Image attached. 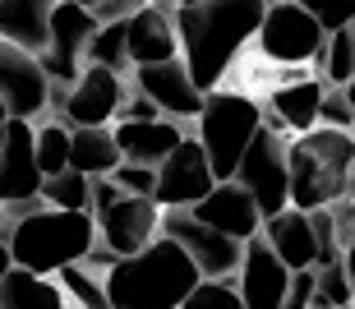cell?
<instances>
[{
  "label": "cell",
  "mask_w": 355,
  "mask_h": 309,
  "mask_svg": "<svg viewBox=\"0 0 355 309\" xmlns=\"http://www.w3.org/2000/svg\"><path fill=\"white\" fill-rule=\"evenodd\" d=\"M263 5L259 0H231V5H171L175 28V60L184 65L189 83L208 97L217 93L222 74L240 55V46L259 33Z\"/></svg>",
  "instance_id": "6da1fadb"
},
{
  "label": "cell",
  "mask_w": 355,
  "mask_h": 309,
  "mask_svg": "<svg viewBox=\"0 0 355 309\" xmlns=\"http://www.w3.org/2000/svg\"><path fill=\"white\" fill-rule=\"evenodd\" d=\"M14 213L19 217L5 231V249H10V263L19 272L55 277L60 268L83 263L97 245L88 213H55V208H42V203H28V208H14Z\"/></svg>",
  "instance_id": "7a4b0ae2"
},
{
  "label": "cell",
  "mask_w": 355,
  "mask_h": 309,
  "mask_svg": "<svg viewBox=\"0 0 355 309\" xmlns=\"http://www.w3.org/2000/svg\"><path fill=\"white\" fill-rule=\"evenodd\" d=\"M198 286V272L171 240H153L130 258H116L102 277L106 309H180Z\"/></svg>",
  "instance_id": "3957f363"
},
{
  "label": "cell",
  "mask_w": 355,
  "mask_h": 309,
  "mask_svg": "<svg viewBox=\"0 0 355 309\" xmlns=\"http://www.w3.org/2000/svg\"><path fill=\"white\" fill-rule=\"evenodd\" d=\"M355 143L337 130H309L295 143H286V208L318 213L351 199Z\"/></svg>",
  "instance_id": "277c9868"
},
{
  "label": "cell",
  "mask_w": 355,
  "mask_h": 309,
  "mask_svg": "<svg viewBox=\"0 0 355 309\" xmlns=\"http://www.w3.org/2000/svg\"><path fill=\"white\" fill-rule=\"evenodd\" d=\"M259 125H263V111H259V102H250V97L222 93V88L203 97L194 143L203 148V161H208V171H212L217 185H226V180L236 175L240 157L250 148V139L259 134Z\"/></svg>",
  "instance_id": "5b68a950"
},
{
  "label": "cell",
  "mask_w": 355,
  "mask_h": 309,
  "mask_svg": "<svg viewBox=\"0 0 355 309\" xmlns=\"http://www.w3.org/2000/svg\"><path fill=\"white\" fill-rule=\"evenodd\" d=\"M231 185H240L245 194H250L259 222L286 213V139L259 125V134L250 139V148H245V157H240Z\"/></svg>",
  "instance_id": "8992f818"
},
{
  "label": "cell",
  "mask_w": 355,
  "mask_h": 309,
  "mask_svg": "<svg viewBox=\"0 0 355 309\" xmlns=\"http://www.w3.org/2000/svg\"><path fill=\"white\" fill-rule=\"evenodd\" d=\"M157 236L162 240H171L184 258H189V268L198 272V282H231L240 268V249L245 245L226 240L217 231L198 227L189 213H162L157 222Z\"/></svg>",
  "instance_id": "52a82bcc"
},
{
  "label": "cell",
  "mask_w": 355,
  "mask_h": 309,
  "mask_svg": "<svg viewBox=\"0 0 355 309\" xmlns=\"http://www.w3.org/2000/svg\"><path fill=\"white\" fill-rule=\"evenodd\" d=\"M92 33H97V24L88 19L83 5H69V0L51 5V14H46V51L37 55L51 88H74V79L83 74V46H88Z\"/></svg>",
  "instance_id": "ba28073f"
},
{
  "label": "cell",
  "mask_w": 355,
  "mask_h": 309,
  "mask_svg": "<svg viewBox=\"0 0 355 309\" xmlns=\"http://www.w3.org/2000/svg\"><path fill=\"white\" fill-rule=\"evenodd\" d=\"M254 42H259V51L268 60H277V65H309L323 51V33H318L314 14L304 10V5H291V0L263 5V19H259Z\"/></svg>",
  "instance_id": "9c48e42d"
},
{
  "label": "cell",
  "mask_w": 355,
  "mask_h": 309,
  "mask_svg": "<svg viewBox=\"0 0 355 309\" xmlns=\"http://www.w3.org/2000/svg\"><path fill=\"white\" fill-rule=\"evenodd\" d=\"M212 185H217V180H212L208 161H203V148L184 134L180 143L166 152V161L153 171V203H157L162 213H189Z\"/></svg>",
  "instance_id": "30bf717a"
},
{
  "label": "cell",
  "mask_w": 355,
  "mask_h": 309,
  "mask_svg": "<svg viewBox=\"0 0 355 309\" xmlns=\"http://www.w3.org/2000/svg\"><path fill=\"white\" fill-rule=\"evenodd\" d=\"M157 222L162 208L153 199H116L106 213L92 217V231H97V245L111 258H130L157 240Z\"/></svg>",
  "instance_id": "8fae6325"
},
{
  "label": "cell",
  "mask_w": 355,
  "mask_h": 309,
  "mask_svg": "<svg viewBox=\"0 0 355 309\" xmlns=\"http://www.w3.org/2000/svg\"><path fill=\"white\" fill-rule=\"evenodd\" d=\"M120 107H125V79L97 65H83L74 88L60 97V116L69 121L65 130H106Z\"/></svg>",
  "instance_id": "7c38bea8"
},
{
  "label": "cell",
  "mask_w": 355,
  "mask_h": 309,
  "mask_svg": "<svg viewBox=\"0 0 355 309\" xmlns=\"http://www.w3.org/2000/svg\"><path fill=\"white\" fill-rule=\"evenodd\" d=\"M46 93H51V83L37 60L0 42V107H5V116L33 125L46 111Z\"/></svg>",
  "instance_id": "4fadbf2b"
},
{
  "label": "cell",
  "mask_w": 355,
  "mask_h": 309,
  "mask_svg": "<svg viewBox=\"0 0 355 309\" xmlns=\"http://www.w3.org/2000/svg\"><path fill=\"white\" fill-rule=\"evenodd\" d=\"M134 83H139V97L157 111L162 121H198L203 111V93H198L189 74H184L180 60H166V65H144L134 69Z\"/></svg>",
  "instance_id": "5bb4252c"
},
{
  "label": "cell",
  "mask_w": 355,
  "mask_h": 309,
  "mask_svg": "<svg viewBox=\"0 0 355 309\" xmlns=\"http://www.w3.org/2000/svg\"><path fill=\"white\" fill-rule=\"evenodd\" d=\"M42 175L33 161V125L10 121L0 139V208H28L37 203Z\"/></svg>",
  "instance_id": "9a60e30c"
},
{
  "label": "cell",
  "mask_w": 355,
  "mask_h": 309,
  "mask_svg": "<svg viewBox=\"0 0 355 309\" xmlns=\"http://www.w3.org/2000/svg\"><path fill=\"white\" fill-rule=\"evenodd\" d=\"M189 217H194L198 227H208V231H217V236H226V240H236V245H250L254 236H259V213H254V203H250V194L240 185H212L203 199L189 208Z\"/></svg>",
  "instance_id": "2e32d148"
},
{
  "label": "cell",
  "mask_w": 355,
  "mask_h": 309,
  "mask_svg": "<svg viewBox=\"0 0 355 309\" xmlns=\"http://www.w3.org/2000/svg\"><path fill=\"white\" fill-rule=\"evenodd\" d=\"M175 60V28H171V5H139L125 19V65H166Z\"/></svg>",
  "instance_id": "e0dca14e"
},
{
  "label": "cell",
  "mask_w": 355,
  "mask_h": 309,
  "mask_svg": "<svg viewBox=\"0 0 355 309\" xmlns=\"http://www.w3.org/2000/svg\"><path fill=\"white\" fill-rule=\"evenodd\" d=\"M236 277H240V282H236V296H240V305H245V309H282V296H286L291 272L277 263L272 249H268L259 236L240 249Z\"/></svg>",
  "instance_id": "ac0fdd59"
},
{
  "label": "cell",
  "mask_w": 355,
  "mask_h": 309,
  "mask_svg": "<svg viewBox=\"0 0 355 309\" xmlns=\"http://www.w3.org/2000/svg\"><path fill=\"white\" fill-rule=\"evenodd\" d=\"M184 139V130L175 121H148V125H116L111 130V143H116L120 161L125 166H144V171H157L166 152Z\"/></svg>",
  "instance_id": "d6986e66"
},
{
  "label": "cell",
  "mask_w": 355,
  "mask_h": 309,
  "mask_svg": "<svg viewBox=\"0 0 355 309\" xmlns=\"http://www.w3.org/2000/svg\"><path fill=\"white\" fill-rule=\"evenodd\" d=\"M318 97H323V83L300 74V79H286L282 88H272L268 97V111H272V121H263V130H291V134L300 139L309 130H318Z\"/></svg>",
  "instance_id": "ffe728a7"
},
{
  "label": "cell",
  "mask_w": 355,
  "mask_h": 309,
  "mask_svg": "<svg viewBox=\"0 0 355 309\" xmlns=\"http://www.w3.org/2000/svg\"><path fill=\"white\" fill-rule=\"evenodd\" d=\"M259 240L272 249V258L282 263L286 272H304V268H314V231H309V217L295 213V208H286V213H277L268 217L263 227H259Z\"/></svg>",
  "instance_id": "44dd1931"
},
{
  "label": "cell",
  "mask_w": 355,
  "mask_h": 309,
  "mask_svg": "<svg viewBox=\"0 0 355 309\" xmlns=\"http://www.w3.org/2000/svg\"><path fill=\"white\" fill-rule=\"evenodd\" d=\"M46 14L51 5L42 0H0V42L37 60L46 51Z\"/></svg>",
  "instance_id": "7402d4cb"
},
{
  "label": "cell",
  "mask_w": 355,
  "mask_h": 309,
  "mask_svg": "<svg viewBox=\"0 0 355 309\" xmlns=\"http://www.w3.org/2000/svg\"><path fill=\"white\" fill-rule=\"evenodd\" d=\"M120 166L111 130H69V171L83 180H106Z\"/></svg>",
  "instance_id": "603a6c76"
},
{
  "label": "cell",
  "mask_w": 355,
  "mask_h": 309,
  "mask_svg": "<svg viewBox=\"0 0 355 309\" xmlns=\"http://www.w3.org/2000/svg\"><path fill=\"white\" fill-rule=\"evenodd\" d=\"M0 309H69V300L60 296V286L51 277L10 268L0 277Z\"/></svg>",
  "instance_id": "cb8c5ba5"
},
{
  "label": "cell",
  "mask_w": 355,
  "mask_h": 309,
  "mask_svg": "<svg viewBox=\"0 0 355 309\" xmlns=\"http://www.w3.org/2000/svg\"><path fill=\"white\" fill-rule=\"evenodd\" d=\"M318 60H323V88H351L355 79V24L342 28V33H332V37H323V51H318Z\"/></svg>",
  "instance_id": "d4e9b609"
},
{
  "label": "cell",
  "mask_w": 355,
  "mask_h": 309,
  "mask_svg": "<svg viewBox=\"0 0 355 309\" xmlns=\"http://www.w3.org/2000/svg\"><path fill=\"white\" fill-rule=\"evenodd\" d=\"M351 300H355V286H351V263L346 258L314 268V305L309 309H351Z\"/></svg>",
  "instance_id": "484cf974"
},
{
  "label": "cell",
  "mask_w": 355,
  "mask_h": 309,
  "mask_svg": "<svg viewBox=\"0 0 355 309\" xmlns=\"http://www.w3.org/2000/svg\"><path fill=\"white\" fill-rule=\"evenodd\" d=\"M33 161H37L42 180L69 171V130L65 125H42V130H33Z\"/></svg>",
  "instance_id": "4316f807"
},
{
  "label": "cell",
  "mask_w": 355,
  "mask_h": 309,
  "mask_svg": "<svg viewBox=\"0 0 355 309\" xmlns=\"http://www.w3.org/2000/svg\"><path fill=\"white\" fill-rule=\"evenodd\" d=\"M83 65H97V69H111L120 74L125 69V24H106L97 28L83 46Z\"/></svg>",
  "instance_id": "83f0119b"
},
{
  "label": "cell",
  "mask_w": 355,
  "mask_h": 309,
  "mask_svg": "<svg viewBox=\"0 0 355 309\" xmlns=\"http://www.w3.org/2000/svg\"><path fill=\"white\" fill-rule=\"evenodd\" d=\"M51 282L60 286V296H65V300H79V309H106L102 282H97V277H92L83 263H74V268H60Z\"/></svg>",
  "instance_id": "f1b7e54d"
},
{
  "label": "cell",
  "mask_w": 355,
  "mask_h": 309,
  "mask_svg": "<svg viewBox=\"0 0 355 309\" xmlns=\"http://www.w3.org/2000/svg\"><path fill=\"white\" fill-rule=\"evenodd\" d=\"M351 125H355L351 88H323V97H318V130H337V134H351Z\"/></svg>",
  "instance_id": "f546056e"
},
{
  "label": "cell",
  "mask_w": 355,
  "mask_h": 309,
  "mask_svg": "<svg viewBox=\"0 0 355 309\" xmlns=\"http://www.w3.org/2000/svg\"><path fill=\"white\" fill-rule=\"evenodd\" d=\"M180 309H245L236 296V286L231 282H198L189 296H184Z\"/></svg>",
  "instance_id": "4dcf8cb0"
},
{
  "label": "cell",
  "mask_w": 355,
  "mask_h": 309,
  "mask_svg": "<svg viewBox=\"0 0 355 309\" xmlns=\"http://www.w3.org/2000/svg\"><path fill=\"white\" fill-rule=\"evenodd\" d=\"M106 180H111L125 199H153V171H144V166H125V161H120Z\"/></svg>",
  "instance_id": "1f68e13d"
},
{
  "label": "cell",
  "mask_w": 355,
  "mask_h": 309,
  "mask_svg": "<svg viewBox=\"0 0 355 309\" xmlns=\"http://www.w3.org/2000/svg\"><path fill=\"white\" fill-rule=\"evenodd\" d=\"M309 305H314V268L291 272L286 296H282V309H309Z\"/></svg>",
  "instance_id": "d6a6232c"
},
{
  "label": "cell",
  "mask_w": 355,
  "mask_h": 309,
  "mask_svg": "<svg viewBox=\"0 0 355 309\" xmlns=\"http://www.w3.org/2000/svg\"><path fill=\"white\" fill-rule=\"evenodd\" d=\"M10 268H14V263H10V249H5V240H0V277H5Z\"/></svg>",
  "instance_id": "836d02e7"
},
{
  "label": "cell",
  "mask_w": 355,
  "mask_h": 309,
  "mask_svg": "<svg viewBox=\"0 0 355 309\" xmlns=\"http://www.w3.org/2000/svg\"><path fill=\"white\" fill-rule=\"evenodd\" d=\"M5 125H10V116H5V107H0V139H5Z\"/></svg>",
  "instance_id": "e575fe53"
}]
</instances>
